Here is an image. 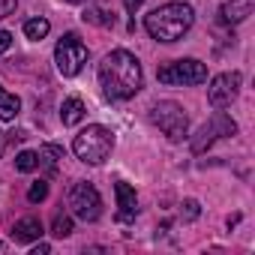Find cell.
Masks as SVG:
<instances>
[{
	"instance_id": "17",
	"label": "cell",
	"mask_w": 255,
	"mask_h": 255,
	"mask_svg": "<svg viewBox=\"0 0 255 255\" xmlns=\"http://www.w3.org/2000/svg\"><path fill=\"white\" fill-rule=\"evenodd\" d=\"M36 168H39V156H36V150H24V153L15 156V171L30 174V171H36Z\"/></svg>"
},
{
	"instance_id": "10",
	"label": "cell",
	"mask_w": 255,
	"mask_h": 255,
	"mask_svg": "<svg viewBox=\"0 0 255 255\" xmlns=\"http://www.w3.org/2000/svg\"><path fill=\"white\" fill-rule=\"evenodd\" d=\"M114 195H117V219L120 222H132L138 216V198H135V189L129 183L117 180L114 183Z\"/></svg>"
},
{
	"instance_id": "2",
	"label": "cell",
	"mask_w": 255,
	"mask_h": 255,
	"mask_svg": "<svg viewBox=\"0 0 255 255\" xmlns=\"http://www.w3.org/2000/svg\"><path fill=\"white\" fill-rule=\"evenodd\" d=\"M195 21V12L189 3H162L153 12L144 15V30L156 42H177Z\"/></svg>"
},
{
	"instance_id": "1",
	"label": "cell",
	"mask_w": 255,
	"mask_h": 255,
	"mask_svg": "<svg viewBox=\"0 0 255 255\" xmlns=\"http://www.w3.org/2000/svg\"><path fill=\"white\" fill-rule=\"evenodd\" d=\"M141 84H144L141 63L132 51L114 48L99 63V87L108 99H132L141 90Z\"/></svg>"
},
{
	"instance_id": "15",
	"label": "cell",
	"mask_w": 255,
	"mask_h": 255,
	"mask_svg": "<svg viewBox=\"0 0 255 255\" xmlns=\"http://www.w3.org/2000/svg\"><path fill=\"white\" fill-rule=\"evenodd\" d=\"M18 111H21V99L0 87V120H15Z\"/></svg>"
},
{
	"instance_id": "16",
	"label": "cell",
	"mask_w": 255,
	"mask_h": 255,
	"mask_svg": "<svg viewBox=\"0 0 255 255\" xmlns=\"http://www.w3.org/2000/svg\"><path fill=\"white\" fill-rule=\"evenodd\" d=\"M48 30H51L48 18H30V21H24V36H27V39H33V42L45 39V36H48Z\"/></svg>"
},
{
	"instance_id": "21",
	"label": "cell",
	"mask_w": 255,
	"mask_h": 255,
	"mask_svg": "<svg viewBox=\"0 0 255 255\" xmlns=\"http://www.w3.org/2000/svg\"><path fill=\"white\" fill-rule=\"evenodd\" d=\"M18 6V0H0V18H9Z\"/></svg>"
},
{
	"instance_id": "12",
	"label": "cell",
	"mask_w": 255,
	"mask_h": 255,
	"mask_svg": "<svg viewBox=\"0 0 255 255\" xmlns=\"http://www.w3.org/2000/svg\"><path fill=\"white\" fill-rule=\"evenodd\" d=\"M42 237V222L36 216H24L12 225V240L15 243H30V240H39Z\"/></svg>"
},
{
	"instance_id": "14",
	"label": "cell",
	"mask_w": 255,
	"mask_h": 255,
	"mask_svg": "<svg viewBox=\"0 0 255 255\" xmlns=\"http://www.w3.org/2000/svg\"><path fill=\"white\" fill-rule=\"evenodd\" d=\"M36 156H39V168H45L48 174H57V162L63 159V147H57V144H42V147L36 150Z\"/></svg>"
},
{
	"instance_id": "11",
	"label": "cell",
	"mask_w": 255,
	"mask_h": 255,
	"mask_svg": "<svg viewBox=\"0 0 255 255\" xmlns=\"http://www.w3.org/2000/svg\"><path fill=\"white\" fill-rule=\"evenodd\" d=\"M252 6H255V0H228L219 9V21L222 24H240L252 15Z\"/></svg>"
},
{
	"instance_id": "18",
	"label": "cell",
	"mask_w": 255,
	"mask_h": 255,
	"mask_svg": "<svg viewBox=\"0 0 255 255\" xmlns=\"http://www.w3.org/2000/svg\"><path fill=\"white\" fill-rule=\"evenodd\" d=\"M51 234H54V237H69V234H72V216L57 213L54 222H51Z\"/></svg>"
},
{
	"instance_id": "8",
	"label": "cell",
	"mask_w": 255,
	"mask_h": 255,
	"mask_svg": "<svg viewBox=\"0 0 255 255\" xmlns=\"http://www.w3.org/2000/svg\"><path fill=\"white\" fill-rule=\"evenodd\" d=\"M69 210L81 222H96L102 213V195L96 192L93 183H75L69 189Z\"/></svg>"
},
{
	"instance_id": "20",
	"label": "cell",
	"mask_w": 255,
	"mask_h": 255,
	"mask_svg": "<svg viewBox=\"0 0 255 255\" xmlns=\"http://www.w3.org/2000/svg\"><path fill=\"white\" fill-rule=\"evenodd\" d=\"M201 216V204L195 201V198H186L183 204H180V219L183 222H192V219H198Z\"/></svg>"
},
{
	"instance_id": "23",
	"label": "cell",
	"mask_w": 255,
	"mask_h": 255,
	"mask_svg": "<svg viewBox=\"0 0 255 255\" xmlns=\"http://www.w3.org/2000/svg\"><path fill=\"white\" fill-rule=\"evenodd\" d=\"M144 3V0H123V6H126V12H129V15H135V9Z\"/></svg>"
},
{
	"instance_id": "19",
	"label": "cell",
	"mask_w": 255,
	"mask_h": 255,
	"mask_svg": "<svg viewBox=\"0 0 255 255\" xmlns=\"http://www.w3.org/2000/svg\"><path fill=\"white\" fill-rule=\"evenodd\" d=\"M48 198V180H36L30 189H27V201L30 204H39V201H45Z\"/></svg>"
},
{
	"instance_id": "13",
	"label": "cell",
	"mask_w": 255,
	"mask_h": 255,
	"mask_svg": "<svg viewBox=\"0 0 255 255\" xmlns=\"http://www.w3.org/2000/svg\"><path fill=\"white\" fill-rule=\"evenodd\" d=\"M84 102H81V96H69V99H63V105H60V120H63V126H75V123H81L84 120Z\"/></svg>"
},
{
	"instance_id": "7",
	"label": "cell",
	"mask_w": 255,
	"mask_h": 255,
	"mask_svg": "<svg viewBox=\"0 0 255 255\" xmlns=\"http://www.w3.org/2000/svg\"><path fill=\"white\" fill-rule=\"evenodd\" d=\"M237 135V123L225 114V111H216L201 129L192 135V141H189V147H192V153H204L216 138H234Z\"/></svg>"
},
{
	"instance_id": "4",
	"label": "cell",
	"mask_w": 255,
	"mask_h": 255,
	"mask_svg": "<svg viewBox=\"0 0 255 255\" xmlns=\"http://www.w3.org/2000/svg\"><path fill=\"white\" fill-rule=\"evenodd\" d=\"M150 120H153V126H159L162 129V135H168V141H174V144H180L183 138H186V132H189V117H186V111L177 105V102H156L153 108H150Z\"/></svg>"
},
{
	"instance_id": "6",
	"label": "cell",
	"mask_w": 255,
	"mask_h": 255,
	"mask_svg": "<svg viewBox=\"0 0 255 255\" xmlns=\"http://www.w3.org/2000/svg\"><path fill=\"white\" fill-rule=\"evenodd\" d=\"M156 78H159L162 84H171V87H189V84L207 81V66H204L201 60L186 57V60H174V63L159 66Z\"/></svg>"
},
{
	"instance_id": "26",
	"label": "cell",
	"mask_w": 255,
	"mask_h": 255,
	"mask_svg": "<svg viewBox=\"0 0 255 255\" xmlns=\"http://www.w3.org/2000/svg\"><path fill=\"white\" fill-rule=\"evenodd\" d=\"M66 3H87V0H66Z\"/></svg>"
},
{
	"instance_id": "3",
	"label": "cell",
	"mask_w": 255,
	"mask_h": 255,
	"mask_svg": "<svg viewBox=\"0 0 255 255\" xmlns=\"http://www.w3.org/2000/svg\"><path fill=\"white\" fill-rule=\"evenodd\" d=\"M111 147H114V135H111V129H105L99 123L81 129L72 141V153L87 165H102L111 156Z\"/></svg>"
},
{
	"instance_id": "22",
	"label": "cell",
	"mask_w": 255,
	"mask_h": 255,
	"mask_svg": "<svg viewBox=\"0 0 255 255\" xmlns=\"http://www.w3.org/2000/svg\"><path fill=\"white\" fill-rule=\"evenodd\" d=\"M9 45H12V33L9 30H0V54L9 51Z\"/></svg>"
},
{
	"instance_id": "9",
	"label": "cell",
	"mask_w": 255,
	"mask_h": 255,
	"mask_svg": "<svg viewBox=\"0 0 255 255\" xmlns=\"http://www.w3.org/2000/svg\"><path fill=\"white\" fill-rule=\"evenodd\" d=\"M240 81H243L240 72H222V75H216V78L210 81V87H207V99H210V105H213V108H225V105H231V102L237 99Z\"/></svg>"
},
{
	"instance_id": "24",
	"label": "cell",
	"mask_w": 255,
	"mask_h": 255,
	"mask_svg": "<svg viewBox=\"0 0 255 255\" xmlns=\"http://www.w3.org/2000/svg\"><path fill=\"white\" fill-rule=\"evenodd\" d=\"M48 252H51V246H48V243H39V246H33V249H30V255H48Z\"/></svg>"
},
{
	"instance_id": "25",
	"label": "cell",
	"mask_w": 255,
	"mask_h": 255,
	"mask_svg": "<svg viewBox=\"0 0 255 255\" xmlns=\"http://www.w3.org/2000/svg\"><path fill=\"white\" fill-rule=\"evenodd\" d=\"M6 144H9V141H6V132H0V156H3V150H6Z\"/></svg>"
},
{
	"instance_id": "5",
	"label": "cell",
	"mask_w": 255,
	"mask_h": 255,
	"mask_svg": "<svg viewBox=\"0 0 255 255\" xmlns=\"http://www.w3.org/2000/svg\"><path fill=\"white\" fill-rule=\"evenodd\" d=\"M54 63H57V72L63 78H72L81 72V66L87 63V45L78 39V33H63L57 48H54Z\"/></svg>"
}]
</instances>
